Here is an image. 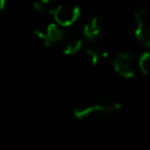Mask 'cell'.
<instances>
[{"label":"cell","instance_id":"obj_5","mask_svg":"<svg viewBox=\"0 0 150 150\" xmlns=\"http://www.w3.org/2000/svg\"><path fill=\"white\" fill-rule=\"evenodd\" d=\"M136 28L135 36L136 39L145 47L150 48V20L144 8H138L135 12Z\"/></svg>","mask_w":150,"mask_h":150},{"label":"cell","instance_id":"obj_7","mask_svg":"<svg viewBox=\"0 0 150 150\" xmlns=\"http://www.w3.org/2000/svg\"><path fill=\"white\" fill-rule=\"evenodd\" d=\"M82 48V40L76 34H69L62 40V53L64 55H74Z\"/></svg>","mask_w":150,"mask_h":150},{"label":"cell","instance_id":"obj_4","mask_svg":"<svg viewBox=\"0 0 150 150\" xmlns=\"http://www.w3.org/2000/svg\"><path fill=\"white\" fill-rule=\"evenodd\" d=\"M114 70L124 79H131L135 76V60L128 52H121L116 54L112 60Z\"/></svg>","mask_w":150,"mask_h":150},{"label":"cell","instance_id":"obj_3","mask_svg":"<svg viewBox=\"0 0 150 150\" xmlns=\"http://www.w3.org/2000/svg\"><path fill=\"white\" fill-rule=\"evenodd\" d=\"M80 8L70 4H60L56 6L53 16L56 21V25L61 27H68L73 25L80 18Z\"/></svg>","mask_w":150,"mask_h":150},{"label":"cell","instance_id":"obj_10","mask_svg":"<svg viewBox=\"0 0 150 150\" xmlns=\"http://www.w3.org/2000/svg\"><path fill=\"white\" fill-rule=\"evenodd\" d=\"M33 6L35 11L39 12L40 14H53L57 5L49 0H40V1L34 2Z\"/></svg>","mask_w":150,"mask_h":150},{"label":"cell","instance_id":"obj_6","mask_svg":"<svg viewBox=\"0 0 150 150\" xmlns=\"http://www.w3.org/2000/svg\"><path fill=\"white\" fill-rule=\"evenodd\" d=\"M102 32H103V28H102V22L100 18L95 14L86 15L82 23V33L84 38L88 41L95 42L101 38Z\"/></svg>","mask_w":150,"mask_h":150},{"label":"cell","instance_id":"obj_9","mask_svg":"<svg viewBox=\"0 0 150 150\" xmlns=\"http://www.w3.org/2000/svg\"><path fill=\"white\" fill-rule=\"evenodd\" d=\"M84 53H86L87 59L89 60V62L93 66L97 64L101 61V59H103V57H105L108 55V53L104 49H100V48H97L95 46H90V47L86 48Z\"/></svg>","mask_w":150,"mask_h":150},{"label":"cell","instance_id":"obj_1","mask_svg":"<svg viewBox=\"0 0 150 150\" xmlns=\"http://www.w3.org/2000/svg\"><path fill=\"white\" fill-rule=\"evenodd\" d=\"M94 114L103 118H114L120 114L121 102L112 95H103L93 102Z\"/></svg>","mask_w":150,"mask_h":150},{"label":"cell","instance_id":"obj_11","mask_svg":"<svg viewBox=\"0 0 150 150\" xmlns=\"http://www.w3.org/2000/svg\"><path fill=\"white\" fill-rule=\"evenodd\" d=\"M138 67L145 75H150V52H144L138 60Z\"/></svg>","mask_w":150,"mask_h":150},{"label":"cell","instance_id":"obj_12","mask_svg":"<svg viewBox=\"0 0 150 150\" xmlns=\"http://www.w3.org/2000/svg\"><path fill=\"white\" fill-rule=\"evenodd\" d=\"M6 4H7V2H6L5 0H0V13L6 8Z\"/></svg>","mask_w":150,"mask_h":150},{"label":"cell","instance_id":"obj_2","mask_svg":"<svg viewBox=\"0 0 150 150\" xmlns=\"http://www.w3.org/2000/svg\"><path fill=\"white\" fill-rule=\"evenodd\" d=\"M35 39L45 47H48L53 43L62 42L64 39V32L56 23H48L43 27H39L34 30Z\"/></svg>","mask_w":150,"mask_h":150},{"label":"cell","instance_id":"obj_8","mask_svg":"<svg viewBox=\"0 0 150 150\" xmlns=\"http://www.w3.org/2000/svg\"><path fill=\"white\" fill-rule=\"evenodd\" d=\"M94 114V105L93 102H79L73 107V115L77 120L87 118L88 116Z\"/></svg>","mask_w":150,"mask_h":150}]
</instances>
